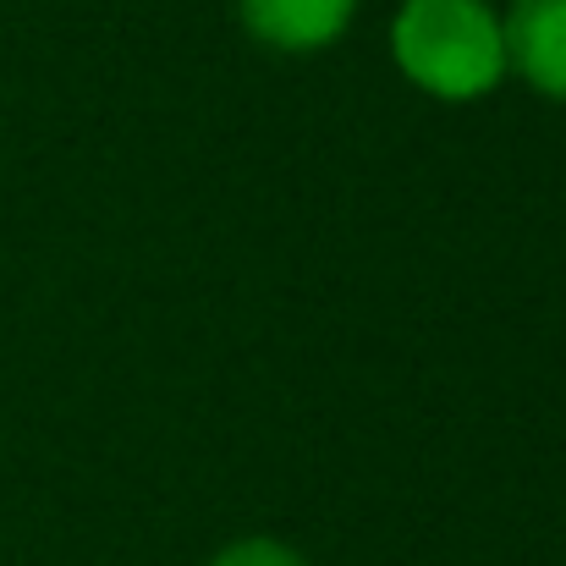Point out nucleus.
<instances>
[{
    "instance_id": "nucleus-1",
    "label": "nucleus",
    "mask_w": 566,
    "mask_h": 566,
    "mask_svg": "<svg viewBox=\"0 0 566 566\" xmlns=\"http://www.w3.org/2000/svg\"><path fill=\"white\" fill-rule=\"evenodd\" d=\"M401 77L446 105L484 99L506 77V33L484 0H407L390 28Z\"/></svg>"
},
{
    "instance_id": "nucleus-2",
    "label": "nucleus",
    "mask_w": 566,
    "mask_h": 566,
    "mask_svg": "<svg viewBox=\"0 0 566 566\" xmlns=\"http://www.w3.org/2000/svg\"><path fill=\"white\" fill-rule=\"evenodd\" d=\"M506 66H517L545 99H566V0H512Z\"/></svg>"
},
{
    "instance_id": "nucleus-3",
    "label": "nucleus",
    "mask_w": 566,
    "mask_h": 566,
    "mask_svg": "<svg viewBox=\"0 0 566 566\" xmlns=\"http://www.w3.org/2000/svg\"><path fill=\"white\" fill-rule=\"evenodd\" d=\"M358 0H242V22L253 39H264L270 50H325L347 33Z\"/></svg>"
},
{
    "instance_id": "nucleus-4",
    "label": "nucleus",
    "mask_w": 566,
    "mask_h": 566,
    "mask_svg": "<svg viewBox=\"0 0 566 566\" xmlns=\"http://www.w3.org/2000/svg\"><path fill=\"white\" fill-rule=\"evenodd\" d=\"M209 566H308L292 545L270 539V534H248V539H231Z\"/></svg>"
}]
</instances>
